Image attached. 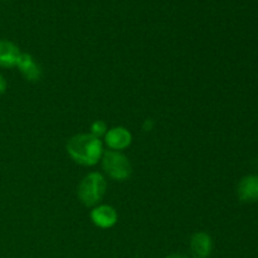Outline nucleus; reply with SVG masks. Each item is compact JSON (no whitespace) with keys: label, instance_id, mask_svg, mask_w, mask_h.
I'll return each instance as SVG.
<instances>
[{"label":"nucleus","instance_id":"f257e3e1","mask_svg":"<svg viewBox=\"0 0 258 258\" xmlns=\"http://www.w3.org/2000/svg\"><path fill=\"white\" fill-rule=\"evenodd\" d=\"M67 151L77 164L93 166L101 160L103 155V146L100 139L91 134H80L70 139Z\"/></svg>","mask_w":258,"mask_h":258},{"label":"nucleus","instance_id":"f03ea898","mask_svg":"<svg viewBox=\"0 0 258 258\" xmlns=\"http://www.w3.org/2000/svg\"><path fill=\"white\" fill-rule=\"evenodd\" d=\"M106 179L97 171L87 174L78 185V198L86 207H95L102 201L106 193Z\"/></svg>","mask_w":258,"mask_h":258},{"label":"nucleus","instance_id":"7ed1b4c3","mask_svg":"<svg viewBox=\"0 0 258 258\" xmlns=\"http://www.w3.org/2000/svg\"><path fill=\"white\" fill-rule=\"evenodd\" d=\"M102 168L108 176L115 180L123 181L130 178L133 173V166L128 161L127 156L123 155L120 151L107 150L103 151L102 155Z\"/></svg>","mask_w":258,"mask_h":258},{"label":"nucleus","instance_id":"20e7f679","mask_svg":"<svg viewBox=\"0 0 258 258\" xmlns=\"http://www.w3.org/2000/svg\"><path fill=\"white\" fill-rule=\"evenodd\" d=\"M91 219H92L93 224L97 226L98 228L107 229L115 226L117 223V212L113 207L107 206V204H102V206H97L92 209L91 212Z\"/></svg>","mask_w":258,"mask_h":258},{"label":"nucleus","instance_id":"39448f33","mask_svg":"<svg viewBox=\"0 0 258 258\" xmlns=\"http://www.w3.org/2000/svg\"><path fill=\"white\" fill-rule=\"evenodd\" d=\"M131 141H133V135L127 128L122 127V126L110 128L105 135V143L107 144L111 150L115 151H120L128 148Z\"/></svg>","mask_w":258,"mask_h":258},{"label":"nucleus","instance_id":"423d86ee","mask_svg":"<svg viewBox=\"0 0 258 258\" xmlns=\"http://www.w3.org/2000/svg\"><path fill=\"white\" fill-rule=\"evenodd\" d=\"M237 194L239 201L243 203H256L258 202V175L249 174L239 180L237 186Z\"/></svg>","mask_w":258,"mask_h":258},{"label":"nucleus","instance_id":"0eeeda50","mask_svg":"<svg viewBox=\"0 0 258 258\" xmlns=\"http://www.w3.org/2000/svg\"><path fill=\"white\" fill-rule=\"evenodd\" d=\"M17 67L20 71V73L24 76L25 80L29 81V82H38L42 78V67L38 64L37 60L29 53H22Z\"/></svg>","mask_w":258,"mask_h":258},{"label":"nucleus","instance_id":"6e6552de","mask_svg":"<svg viewBox=\"0 0 258 258\" xmlns=\"http://www.w3.org/2000/svg\"><path fill=\"white\" fill-rule=\"evenodd\" d=\"M213 249L212 237L206 232H197L190 238V252L194 258H208Z\"/></svg>","mask_w":258,"mask_h":258},{"label":"nucleus","instance_id":"1a4fd4ad","mask_svg":"<svg viewBox=\"0 0 258 258\" xmlns=\"http://www.w3.org/2000/svg\"><path fill=\"white\" fill-rule=\"evenodd\" d=\"M20 55L22 52L15 43L8 39H0V67H17Z\"/></svg>","mask_w":258,"mask_h":258},{"label":"nucleus","instance_id":"9d476101","mask_svg":"<svg viewBox=\"0 0 258 258\" xmlns=\"http://www.w3.org/2000/svg\"><path fill=\"white\" fill-rule=\"evenodd\" d=\"M107 131V125H106V122H103V121L101 120L96 121V122H93L92 126H91V135H93L97 139H100L101 136H105Z\"/></svg>","mask_w":258,"mask_h":258},{"label":"nucleus","instance_id":"9b49d317","mask_svg":"<svg viewBox=\"0 0 258 258\" xmlns=\"http://www.w3.org/2000/svg\"><path fill=\"white\" fill-rule=\"evenodd\" d=\"M5 90H7V81H5L4 76L0 73V96L5 92Z\"/></svg>","mask_w":258,"mask_h":258},{"label":"nucleus","instance_id":"f8f14e48","mask_svg":"<svg viewBox=\"0 0 258 258\" xmlns=\"http://www.w3.org/2000/svg\"><path fill=\"white\" fill-rule=\"evenodd\" d=\"M165 258H188V257L184 256V254H180V253H173V254H170V256H168Z\"/></svg>","mask_w":258,"mask_h":258}]
</instances>
